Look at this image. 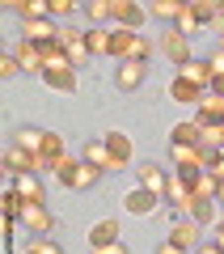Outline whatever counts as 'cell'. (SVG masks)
Wrapping results in <instances>:
<instances>
[{
  "label": "cell",
  "mask_w": 224,
  "mask_h": 254,
  "mask_svg": "<svg viewBox=\"0 0 224 254\" xmlns=\"http://www.w3.org/2000/svg\"><path fill=\"white\" fill-rule=\"evenodd\" d=\"M161 195L157 190H144V187H135V190H127V199H123V208L131 212V216H148V212H157L161 208Z\"/></svg>",
  "instance_id": "cell-9"
},
{
  "label": "cell",
  "mask_w": 224,
  "mask_h": 254,
  "mask_svg": "<svg viewBox=\"0 0 224 254\" xmlns=\"http://www.w3.org/2000/svg\"><path fill=\"white\" fill-rule=\"evenodd\" d=\"M13 72H21V64H17L13 51H4V55H0V76H13Z\"/></svg>",
  "instance_id": "cell-34"
},
{
  "label": "cell",
  "mask_w": 224,
  "mask_h": 254,
  "mask_svg": "<svg viewBox=\"0 0 224 254\" xmlns=\"http://www.w3.org/2000/svg\"><path fill=\"white\" fill-rule=\"evenodd\" d=\"M43 157H47V161H59V157H63V140L55 136V131H47V140H43Z\"/></svg>",
  "instance_id": "cell-32"
},
{
  "label": "cell",
  "mask_w": 224,
  "mask_h": 254,
  "mask_svg": "<svg viewBox=\"0 0 224 254\" xmlns=\"http://www.w3.org/2000/svg\"><path fill=\"white\" fill-rule=\"evenodd\" d=\"M195 254H224V250H220V246H216V242H207V246H199Z\"/></svg>",
  "instance_id": "cell-40"
},
{
  "label": "cell",
  "mask_w": 224,
  "mask_h": 254,
  "mask_svg": "<svg viewBox=\"0 0 224 254\" xmlns=\"http://www.w3.org/2000/svg\"><path fill=\"white\" fill-rule=\"evenodd\" d=\"M76 165H81V157H72V153H63L59 161H51V170H55V178H59V182H68V178H72V170H76Z\"/></svg>",
  "instance_id": "cell-30"
},
{
  "label": "cell",
  "mask_w": 224,
  "mask_h": 254,
  "mask_svg": "<svg viewBox=\"0 0 224 254\" xmlns=\"http://www.w3.org/2000/svg\"><path fill=\"white\" fill-rule=\"evenodd\" d=\"M144 76H148V64H140V60H127V64H118L114 85H118L123 93H131V89H140V85H144Z\"/></svg>",
  "instance_id": "cell-10"
},
{
  "label": "cell",
  "mask_w": 224,
  "mask_h": 254,
  "mask_svg": "<svg viewBox=\"0 0 224 254\" xmlns=\"http://www.w3.org/2000/svg\"><path fill=\"white\" fill-rule=\"evenodd\" d=\"M21 38L38 43V47H51V43H59V26L51 17H26L21 21Z\"/></svg>",
  "instance_id": "cell-5"
},
{
  "label": "cell",
  "mask_w": 224,
  "mask_h": 254,
  "mask_svg": "<svg viewBox=\"0 0 224 254\" xmlns=\"http://www.w3.org/2000/svg\"><path fill=\"white\" fill-rule=\"evenodd\" d=\"M203 93H207V89H199V85L186 81V76H173V85H169V98L182 102V106H199V102H203Z\"/></svg>",
  "instance_id": "cell-18"
},
{
  "label": "cell",
  "mask_w": 224,
  "mask_h": 254,
  "mask_svg": "<svg viewBox=\"0 0 224 254\" xmlns=\"http://www.w3.org/2000/svg\"><path fill=\"white\" fill-rule=\"evenodd\" d=\"M195 110H199V115H195L199 123H216V127H224V98H220V93L207 89V93H203V102H199Z\"/></svg>",
  "instance_id": "cell-16"
},
{
  "label": "cell",
  "mask_w": 224,
  "mask_h": 254,
  "mask_svg": "<svg viewBox=\"0 0 224 254\" xmlns=\"http://www.w3.org/2000/svg\"><path fill=\"white\" fill-rule=\"evenodd\" d=\"M17 225H26L34 237H51L55 216L47 212V203H26V212H21V220H17Z\"/></svg>",
  "instance_id": "cell-6"
},
{
  "label": "cell",
  "mask_w": 224,
  "mask_h": 254,
  "mask_svg": "<svg viewBox=\"0 0 224 254\" xmlns=\"http://www.w3.org/2000/svg\"><path fill=\"white\" fill-rule=\"evenodd\" d=\"M157 254H195V250H182V246H173V242H161Z\"/></svg>",
  "instance_id": "cell-37"
},
{
  "label": "cell",
  "mask_w": 224,
  "mask_h": 254,
  "mask_svg": "<svg viewBox=\"0 0 224 254\" xmlns=\"http://www.w3.org/2000/svg\"><path fill=\"white\" fill-rule=\"evenodd\" d=\"M13 55H17L21 72H38V76H43V68H47V47H38V43H26V38H21V43L13 47Z\"/></svg>",
  "instance_id": "cell-8"
},
{
  "label": "cell",
  "mask_w": 224,
  "mask_h": 254,
  "mask_svg": "<svg viewBox=\"0 0 224 254\" xmlns=\"http://www.w3.org/2000/svg\"><path fill=\"white\" fill-rule=\"evenodd\" d=\"M4 170L9 174H43V170H51V161H47L43 153H30V148L13 144L9 153H4Z\"/></svg>",
  "instance_id": "cell-3"
},
{
  "label": "cell",
  "mask_w": 224,
  "mask_h": 254,
  "mask_svg": "<svg viewBox=\"0 0 224 254\" xmlns=\"http://www.w3.org/2000/svg\"><path fill=\"white\" fill-rule=\"evenodd\" d=\"M98 254H127V246H123V242H110V246H102Z\"/></svg>",
  "instance_id": "cell-38"
},
{
  "label": "cell",
  "mask_w": 224,
  "mask_h": 254,
  "mask_svg": "<svg viewBox=\"0 0 224 254\" xmlns=\"http://www.w3.org/2000/svg\"><path fill=\"white\" fill-rule=\"evenodd\" d=\"M81 161H89L93 170H102V174H110V170H114V157H110L106 140H85V148H81Z\"/></svg>",
  "instance_id": "cell-14"
},
{
  "label": "cell",
  "mask_w": 224,
  "mask_h": 254,
  "mask_svg": "<svg viewBox=\"0 0 224 254\" xmlns=\"http://www.w3.org/2000/svg\"><path fill=\"white\" fill-rule=\"evenodd\" d=\"M85 13H89V17H110V0H89V4H85Z\"/></svg>",
  "instance_id": "cell-35"
},
{
  "label": "cell",
  "mask_w": 224,
  "mask_h": 254,
  "mask_svg": "<svg viewBox=\"0 0 224 254\" xmlns=\"http://www.w3.org/2000/svg\"><path fill=\"white\" fill-rule=\"evenodd\" d=\"M106 148H110V157H114V170H127L131 165V153H135V144H131V136H123V131H106Z\"/></svg>",
  "instance_id": "cell-12"
},
{
  "label": "cell",
  "mask_w": 224,
  "mask_h": 254,
  "mask_svg": "<svg viewBox=\"0 0 224 254\" xmlns=\"http://www.w3.org/2000/svg\"><path fill=\"white\" fill-rule=\"evenodd\" d=\"M43 140H47V131L43 127H17V136H13V144L17 148H30V153H43Z\"/></svg>",
  "instance_id": "cell-24"
},
{
  "label": "cell",
  "mask_w": 224,
  "mask_h": 254,
  "mask_svg": "<svg viewBox=\"0 0 224 254\" xmlns=\"http://www.w3.org/2000/svg\"><path fill=\"white\" fill-rule=\"evenodd\" d=\"M216 203H220V208H224V182H220V190H216Z\"/></svg>",
  "instance_id": "cell-42"
},
{
  "label": "cell",
  "mask_w": 224,
  "mask_h": 254,
  "mask_svg": "<svg viewBox=\"0 0 224 254\" xmlns=\"http://www.w3.org/2000/svg\"><path fill=\"white\" fill-rule=\"evenodd\" d=\"M118 242V220H98V225L89 229V246L93 250H102V246Z\"/></svg>",
  "instance_id": "cell-23"
},
{
  "label": "cell",
  "mask_w": 224,
  "mask_h": 254,
  "mask_svg": "<svg viewBox=\"0 0 224 254\" xmlns=\"http://www.w3.org/2000/svg\"><path fill=\"white\" fill-rule=\"evenodd\" d=\"M21 254H63V246H55L51 237H34V242H30Z\"/></svg>",
  "instance_id": "cell-31"
},
{
  "label": "cell",
  "mask_w": 224,
  "mask_h": 254,
  "mask_svg": "<svg viewBox=\"0 0 224 254\" xmlns=\"http://www.w3.org/2000/svg\"><path fill=\"white\" fill-rule=\"evenodd\" d=\"M85 47H89V55H110V30H102V26L85 30Z\"/></svg>",
  "instance_id": "cell-27"
},
{
  "label": "cell",
  "mask_w": 224,
  "mask_h": 254,
  "mask_svg": "<svg viewBox=\"0 0 224 254\" xmlns=\"http://www.w3.org/2000/svg\"><path fill=\"white\" fill-rule=\"evenodd\" d=\"M199 140H203L199 119H182V123L169 131V144H182V148H199Z\"/></svg>",
  "instance_id": "cell-17"
},
{
  "label": "cell",
  "mask_w": 224,
  "mask_h": 254,
  "mask_svg": "<svg viewBox=\"0 0 224 254\" xmlns=\"http://www.w3.org/2000/svg\"><path fill=\"white\" fill-rule=\"evenodd\" d=\"M190 9H195V17L203 21V26H207V21L216 26V21L224 17V4H220V0H190Z\"/></svg>",
  "instance_id": "cell-25"
},
{
  "label": "cell",
  "mask_w": 224,
  "mask_h": 254,
  "mask_svg": "<svg viewBox=\"0 0 224 254\" xmlns=\"http://www.w3.org/2000/svg\"><path fill=\"white\" fill-rule=\"evenodd\" d=\"M199 233H203V225H195V220H173L169 242L182 246V250H199Z\"/></svg>",
  "instance_id": "cell-15"
},
{
  "label": "cell",
  "mask_w": 224,
  "mask_h": 254,
  "mask_svg": "<svg viewBox=\"0 0 224 254\" xmlns=\"http://www.w3.org/2000/svg\"><path fill=\"white\" fill-rule=\"evenodd\" d=\"M98 182H102V170H93L89 161H81L76 170H72V178L63 182V187H68V190H89V187H98Z\"/></svg>",
  "instance_id": "cell-22"
},
{
  "label": "cell",
  "mask_w": 224,
  "mask_h": 254,
  "mask_svg": "<svg viewBox=\"0 0 224 254\" xmlns=\"http://www.w3.org/2000/svg\"><path fill=\"white\" fill-rule=\"evenodd\" d=\"M43 81L51 85L55 93H72V89H76V68L68 64V55H63V47H59V43H51V47H47V68H43Z\"/></svg>",
  "instance_id": "cell-1"
},
{
  "label": "cell",
  "mask_w": 224,
  "mask_h": 254,
  "mask_svg": "<svg viewBox=\"0 0 224 254\" xmlns=\"http://www.w3.org/2000/svg\"><path fill=\"white\" fill-rule=\"evenodd\" d=\"M195 199V190H190V182H182L178 174L169 178V187H165V208H178V212H186V203Z\"/></svg>",
  "instance_id": "cell-21"
},
{
  "label": "cell",
  "mask_w": 224,
  "mask_h": 254,
  "mask_svg": "<svg viewBox=\"0 0 224 254\" xmlns=\"http://www.w3.org/2000/svg\"><path fill=\"white\" fill-rule=\"evenodd\" d=\"M76 9H81L76 0H51V17H72Z\"/></svg>",
  "instance_id": "cell-33"
},
{
  "label": "cell",
  "mask_w": 224,
  "mask_h": 254,
  "mask_svg": "<svg viewBox=\"0 0 224 254\" xmlns=\"http://www.w3.org/2000/svg\"><path fill=\"white\" fill-rule=\"evenodd\" d=\"M173 30H178V34H186V38L203 30V21H199V17H195V9H190V0L182 4V13H178V17H173Z\"/></svg>",
  "instance_id": "cell-26"
},
{
  "label": "cell",
  "mask_w": 224,
  "mask_h": 254,
  "mask_svg": "<svg viewBox=\"0 0 224 254\" xmlns=\"http://www.w3.org/2000/svg\"><path fill=\"white\" fill-rule=\"evenodd\" d=\"M178 76H186V81H195L199 89H212V64H207L203 55H195L190 64H182V68H178Z\"/></svg>",
  "instance_id": "cell-20"
},
{
  "label": "cell",
  "mask_w": 224,
  "mask_h": 254,
  "mask_svg": "<svg viewBox=\"0 0 224 254\" xmlns=\"http://www.w3.org/2000/svg\"><path fill=\"white\" fill-rule=\"evenodd\" d=\"M110 17L118 21V30H140L148 21V4H135V0H110Z\"/></svg>",
  "instance_id": "cell-4"
},
{
  "label": "cell",
  "mask_w": 224,
  "mask_h": 254,
  "mask_svg": "<svg viewBox=\"0 0 224 254\" xmlns=\"http://www.w3.org/2000/svg\"><path fill=\"white\" fill-rule=\"evenodd\" d=\"M212 242H216V246L224 250V220H216V237H212Z\"/></svg>",
  "instance_id": "cell-39"
},
{
  "label": "cell",
  "mask_w": 224,
  "mask_h": 254,
  "mask_svg": "<svg viewBox=\"0 0 224 254\" xmlns=\"http://www.w3.org/2000/svg\"><path fill=\"white\" fill-rule=\"evenodd\" d=\"M207 174H212L216 182H224V148H220V153L212 157V165H207Z\"/></svg>",
  "instance_id": "cell-36"
},
{
  "label": "cell",
  "mask_w": 224,
  "mask_h": 254,
  "mask_svg": "<svg viewBox=\"0 0 224 254\" xmlns=\"http://www.w3.org/2000/svg\"><path fill=\"white\" fill-rule=\"evenodd\" d=\"M182 4H186V0H153V4H148V13H153V17H178Z\"/></svg>",
  "instance_id": "cell-29"
},
{
  "label": "cell",
  "mask_w": 224,
  "mask_h": 254,
  "mask_svg": "<svg viewBox=\"0 0 224 254\" xmlns=\"http://www.w3.org/2000/svg\"><path fill=\"white\" fill-rule=\"evenodd\" d=\"M216 208H220L216 199H207V195H195V199L186 203V220H195V225H216Z\"/></svg>",
  "instance_id": "cell-19"
},
{
  "label": "cell",
  "mask_w": 224,
  "mask_h": 254,
  "mask_svg": "<svg viewBox=\"0 0 224 254\" xmlns=\"http://www.w3.org/2000/svg\"><path fill=\"white\" fill-rule=\"evenodd\" d=\"M9 187H17L26 203H43L47 199V187H43L38 174H9Z\"/></svg>",
  "instance_id": "cell-11"
},
{
  "label": "cell",
  "mask_w": 224,
  "mask_h": 254,
  "mask_svg": "<svg viewBox=\"0 0 224 254\" xmlns=\"http://www.w3.org/2000/svg\"><path fill=\"white\" fill-rule=\"evenodd\" d=\"M212 93H220V98H224V72H220V76H212Z\"/></svg>",
  "instance_id": "cell-41"
},
{
  "label": "cell",
  "mask_w": 224,
  "mask_h": 254,
  "mask_svg": "<svg viewBox=\"0 0 224 254\" xmlns=\"http://www.w3.org/2000/svg\"><path fill=\"white\" fill-rule=\"evenodd\" d=\"M135 178H140V187H144V190H157V195L165 199V187H169V174H165V170H161L157 161H144L140 170H135Z\"/></svg>",
  "instance_id": "cell-13"
},
{
  "label": "cell",
  "mask_w": 224,
  "mask_h": 254,
  "mask_svg": "<svg viewBox=\"0 0 224 254\" xmlns=\"http://www.w3.org/2000/svg\"><path fill=\"white\" fill-rule=\"evenodd\" d=\"M157 47H161V51L169 55L173 64H178V68H182V64H190V60H195V55H190V38H186V34H178L173 26L165 30L161 38H157Z\"/></svg>",
  "instance_id": "cell-7"
},
{
  "label": "cell",
  "mask_w": 224,
  "mask_h": 254,
  "mask_svg": "<svg viewBox=\"0 0 224 254\" xmlns=\"http://www.w3.org/2000/svg\"><path fill=\"white\" fill-rule=\"evenodd\" d=\"M203 127V140H199V148H212V153H220L224 148V127H216V123H199Z\"/></svg>",
  "instance_id": "cell-28"
},
{
  "label": "cell",
  "mask_w": 224,
  "mask_h": 254,
  "mask_svg": "<svg viewBox=\"0 0 224 254\" xmlns=\"http://www.w3.org/2000/svg\"><path fill=\"white\" fill-rule=\"evenodd\" d=\"M110 55H118V60H140L148 64V55H153V43L148 38H140L135 30H110Z\"/></svg>",
  "instance_id": "cell-2"
}]
</instances>
